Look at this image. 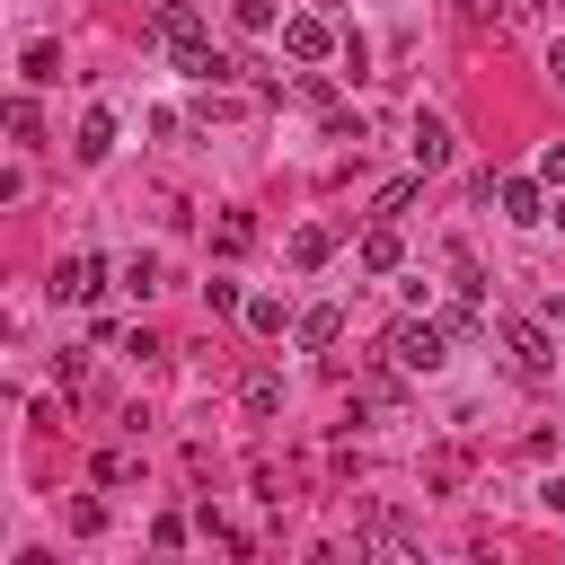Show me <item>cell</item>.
<instances>
[{
  "label": "cell",
  "mask_w": 565,
  "mask_h": 565,
  "mask_svg": "<svg viewBox=\"0 0 565 565\" xmlns=\"http://www.w3.org/2000/svg\"><path fill=\"white\" fill-rule=\"evenodd\" d=\"M335 335H344V309H335V300H327V309H309V318H300V344H309V353H327V344H335Z\"/></svg>",
  "instance_id": "9"
},
{
  "label": "cell",
  "mask_w": 565,
  "mask_h": 565,
  "mask_svg": "<svg viewBox=\"0 0 565 565\" xmlns=\"http://www.w3.org/2000/svg\"><path fill=\"white\" fill-rule=\"evenodd\" d=\"M415 194H424V168H415V177H388V185H380V221H397Z\"/></svg>",
  "instance_id": "12"
},
{
  "label": "cell",
  "mask_w": 565,
  "mask_h": 565,
  "mask_svg": "<svg viewBox=\"0 0 565 565\" xmlns=\"http://www.w3.org/2000/svg\"><path fill=\"white\" fill-rule=\"evenodd\" d=\"M247 238H256V221H247V212H221V230H212V247H221V256H238Z\"/></svg>",
  "instance_id": "13"
},
{
  "label": "cell",
  "mask_w": 565,
  "mask_h": 565,
  "mask_svg": "<svg viewBox=\"0 0 565 565\" xmlns=\"http://www.w3.org/2000/svg\"><path fill=\"white\" fill-rule=\"evenodd\" d=\"M327 247H335V238H327L318 221H309V230H291V265H300V274H318V265H327Z\"/></svg>",
  "instance_id": "11"
},
{
  "label": "cell",
  "mask_w": 565,
  "mask_h": 565,
  "mask_svg": "<svg viewBox=\"0 0 565 565\" xmlns=\"http://www.w3.org/2000/svg\"><path fill=\"white\" fill-rule=\"evenodd\" d=\"M406 150H415V168H424V177H433V168H450V124H441V115H415Z\"/></svg>",
  "instance_id": "4"
},
{
  "label": "cell",
  "mask_w": 565,
  "mask_h": 565,
  "mask_svg": "<svg viewBox=\"0 0 565 565\" xmlns=\"http://www.w3.org/2000/svg\"><path fill=\"white\" fill-rule=\"evenodd\" d=\"M97 530H106V503L79 494V503H71V539H97Z\"/></svg>",
  "instance_id": "17"
},
{
  "label": "cell",
  "mask_w": 565,
  "mask_h": 565,
  "mask_svg": "<svg viewBox=\"0 0 565 565\" xmlns=\"http://www.w3.org/2000/svg\"><path fill=\"white\" fill-rule=\"evenodd\" d=\"M53 291H62V300H97V291H106V265L79 247V256H62V265H53Z\"/></svg>",
  "instance_id": "3"
},
{
  "label": "cell",
  "mask_w": 565,
  "mask_h": 565,
  "mask_svg": "<svg viewBox=\"0 0 565 565\" xmlns=\"http://www.w3.org/2000/svg\"><path fill=\"white\" fill-rule=\"evenodd\" d=\"M397 256H406V247H397V230H388V221H380V230H362V265H371V274H397Z\"/></svg>",
  "instance_id": "8"
},
{
  "label": "cell",
  "mask_w": 565,
  "mask_h": 565,
  "mask_svg": "<svg viewBox=\"0 0 565 565\" xmlns=\"http://www.w3.org/2000/svg\"><path fill=\"white\" fill-rule=\"evenodd\" d=\"M539 503H547V512H565V477H547V486H539Z\"/></svg>",
  "instance_id": "20"
},
{
  "label": "cell",
  "mask_w": 565,
  "mask_h": 565,
  "mask_svg": "<svg viewBox=\"0 0 565 565\" xmlns=\"http://www.w3.org/2000/svg\"><path fill=\"white\" fill-rule=\"evenodd\" d=\"M26 79H35V88L62 79V44H26Z\"/></svg>",
  "instance_id": "15"
},
{
  "label": "cell",
  "mask_w": 565,
  "mask_h": 565,
  "mask_svg": "<svg viewBox=\"0 0 565 565\" xmlns=\"http://www.w3.org/2000/svg\"><path fill=\"white\" fill-rule=\"evenodd\" d=\"M494 203H503V221H547V194H539L530 177H503V185H494Z\"/></svg>",
  "instance_id": "6"
},
{
  "label": "cell",
  "mask_w": 565,
  "mask_h": 565,
  "mask_svg": "<svg viewBox=\"0 0 565 565\" xmlns=\"http://www.w3.org/2000/svg\"><path fill=\"white\" fill-rule=\"evenodd\" d=\"M547 79H556V88H565V35H556V44H547Z\"/></svg>",
  "instance_id": "21"
},
{
  "label": "cell",
  "mask_w": 565,
  "mask_h": 565,
  "mask_svg": "<svg viewBox=\"0 0 565 565\" xmlns=\"http://www.w3.org/2000/svg\"><path fill=\"white\" fill-rule=\"evenodd\" d=\"M124 291H132V300H150V291H159V256H150V247L124 265Z\"/></svg>",
  "instance_id": "14"
},
{
  "label": "cell",
  "mask_w": 565,
  "mask_h": 565,
  "mask_svg": "<svg viewBox=\"0 0 565 565\" xmlns=\"http://www.w3.org/2000/svg\"><path fill=\"white\" fill-rule=\"evenodd\" d=\"M539 177H547V185H565V141H556V150L539 159Z\"/></svg>",
  "instance_id": "19"
},
{
  "label": "cell",
  "mask_w": 565,
  "mask_h": 565,
  "mask_svg": "<svg viewBox=\"0 0 565 565\" xmlns=\"http://www.w3.org/2000/svg\"><path fill=\"white\" fill-rule=\"evenodd\" d=\"M71 150H79V159H88V168H97V159H106V150H115V115H88V124H79V141H71Z\"/></svg>",
  "instance_id": "10"
},
{
  "label": "cell",
  "mask_w": 565,
  "mask_h": 565,
  "mask_svg": "<svg viewBox=\"0 0 565 565\" xmlns=\"http://www.w3.org/2000/svg\"><path fill=\"white\" fill-rule=\"evenodd\" d=\"M238 406L247 415H282V371H247L238 380Z\"/></svg>",
  "instance_id": "7"
},
{
  "label": "cell",
  "mask_w": 565,
  "mask_h": 565,
  "mask_svg": "<svg viewBox=\"0 0 565 565\" xmlns=\"http://www.w3.org/2000/svg\"><path fill=\"white\" fill-rule=\"evenodd\" d=\"M282 44H291V62H327V53H335L327 18H282Z\"/></svg>",
  "instance_id": "5"
},
{
  "label": "cell",
  "mask_w": 565,
  "mask_h": 565,
  "mask_svg": "<svg viewBox=\"0 0 565 565\" xmlns=\"http://www.w3.org/2000/svg\"><path fill=\"white\" fill-rule=\"evenodd\" d=\"M494 335H503V353H512V371H521V380H547V371H556V344H547V327H539V318H503Z\"/></svg>",
  "instance_id": "2"
},
{
  "label": "cell",
  "mask_w": 565,
  "mask_h": 565,
  "mask_svg": "<svg viewBox=\"0 0 565 565\" xmlns=\"http://www.w3.org/2000/svg\"><path fill=\"white\" fill-rule=\"evenodd\" d=\"M282 318H291L282 300H247V327H256V335H282Z\"/></svg>",
  "instance_id": "16"
},
{
  "label": "cell",
  "mask_w": 565,
  "mask_h": 565,
  "mask_svg": "<svg viewBox=\"0 0 565 565\" xmlns=\"http://www.w3.org/2000/svg\"><path fill=\"white\" fill-rule=\"evenodd\" d=\"M547 221H556V230H565V185H556V203H547Z\"/></svg>",
  "instance_id": "22"
},
{
  "label": "cell",
  "mask_w": 565,
  "mask_h": 565,
  "mask_svg": "<svg viewBox=\"0 0 565 565\" xmlns=\"http://www.w3.org/2000/svg\"><path fill=\"white\" fill-rule=\"evenodd\" d=\"M230 18H238L247 35H265V26H274V0H230Z\"/></svg>",
  "instance_id": "18"
},
{
  "label": "cell",
  "mask_w": 565,
  "mask_h": 565,
  "mask_svg": "<svg viewBox=\"0 0 565 565\" xmlns=\"http://www.w3.org/2000/svg\"><path fill=\"white\" fill-rule=\"evenodd\" d=\"M441 353H450V327H441V318H397V327H388V362H397V371H433Z\"/></svg>",
  "instance_id": "1"
}]
</instances>
